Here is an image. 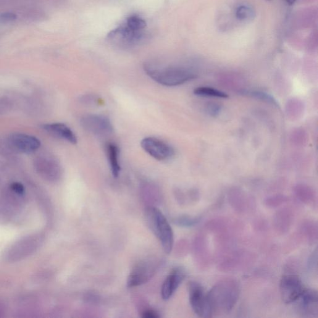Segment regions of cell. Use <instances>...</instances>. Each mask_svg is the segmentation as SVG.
<instances>
[{"label":"cell","instance_id":"3957f363","mask_svg":"<svg viewBox=\"0 0 318 318\" xmlns=\"http://www.w3.org/2000/svg\"><path fill=\"white\" fill-rule=\"evenodd\" d=\"M146 216L149 228L158 238L165 253L170 254L172 250L174 237L166 218L159 209L154 207L147 209Z\"/></svg>","mask_w":318,"mask_h":318},{"label":"cell","instance_id":"ac0fdd59","mask_svg":"<svg viewBox=\"0 0 318 318\" xmlns=\"http://www.w3.org/2000/svg\"><path fill=\"white\" fill-rule=\"evenodd\" d=\"M194 93L198 96L214 97V98H227L228 95L227 93L217 89L202 86L194 90Z\"/></svg>","mask_w":318,"mask_h":318},{"label":"cell","instance_id":"7402d4cb","mask_svg":"<svg viewBox=\"0 0 318 318\" xmlns=\"http://www.w3.org/2000/svg\"><path fill=\"white\" fill-rule=\"evenodd\" d=\"M286 201V198L283 196H275L267 199L265 204L269 207H275L284 203Z\"/></svg>","mask_w":318,"mask_h":318},{"label":"cell","instance_id":"2e32d148","mask_svg":"<svg viewBox=\"0 0 318 318\" xmlns=\"http://www.w3.org/2000/svg\"><path fill=\"white\" fill-rule=\"evenodd\" d=\"M296 194L298 199L306 204H316V194L311 189L299 186L296 188Z\"/></svg>","mask_w":318,"mask_h":318},{"label":"cell","instance_id":"8992f818","mask_svg":"<svg viewBox=\"0 0 318 318\" xmlns=\"http://www.w3.org/2000/svg\"><path fill=\"white\" fill-rule=\"evenodd\" d=\"M305 288L298 275L287 274L283 275L281 278L280 292L285 304H291L298 301Z\"/></svg>","mask_w":318,"mask_h":318},{"label":"cell","instance_id":"ba28073f","mask_svg":"<svg viewBox=\"0 0 318 318\" xmlns=\"http://www.w3.org/2000/svg\"><path fill=\"white\" fill-rule=\"evenodd\" d=\"M84 130L97 136H108L114 132V126L109 118L101 115H88L80 120Z\"/></svg>","mask_w":318,"mask_h":318},{"label":"cell","instance_id":"52a82bcc","mask_svg":"<svg viewBox=\"0 0 318 318\" xmlns=\"http://www.w3.org/2000/svg\"><path fill=\"white\" fill-rule=\"evenodd\" d=\"M141 148L159 161H166L175 155L174 149L165 141L154 137H148L141 142Z\"/></svg>","mask_w":318,"mask_h":318},{"label":"cell","instance_id":"5b68a950","mask_svg":"<svg viewBox=\"0 0 318 318\" xmlns=\"http://www.w3.org/2000/svg\"><path fill=\"white\" fill-rule=\"evenodd\" d=\"M189 299L193 311L200 317H211L212 310L207 293L198 283L190 282L188 286Z\"/></svg>","mask_w":318,"mask_h":318},{"label":"cell","instance_id":"9a60e30c","mask_svg":"<svg viewBox=\"0 0 318 318\" xmlns=\"http://www.w3.org/2000/svg\"><path fill=\"white\" fill-rule=\"evenodd\" d=\"M106 152L112 175L117 178L121 172L119 148L114 143H109L106 146Z\"/></svg>","mask_w":318,"mask_h":318},{"label":"cell","instance_id":"e0dca14e","mask_svg":"<svg viewBox=\"0 0 318 318\" xmlns=\"http://www.w3.org/2000/svg\"><path fill=\"white\" fill-rule=\"evenodd\" d=\"M256 12L251 6L248 5H241L236 11V18L240 22H249L254 19Z\"/></svg>","mask_w":318,"mask_h":318},{"label":"cell","instance_id":"484cf974","mask_svg":"<svg viewBox=\"0 0 318 318\" xmlns=\"http://www.w3.org/2000/svg\"><path fill=\"white\" fill-rule=\"evenodd\" d=\"M220 112V108L216 104H211L207 107V112L212 116H216Z\"/></svg>","mask_w":318,"mask_h":318},{"label":"cell","instance_id":"277c9868","mask_svg":"<svg viewBox=\"0 0 318 318\" xmlns=\"http://www.w3.org/2000/svg\"><path fill=\"white\" fill-rule=\"evenodd\" d=\"M43 242V236L41 235H33L21 239L8 249L5 253V260L11 263L22 261L38 251Z\"/></svg>","mask_w":318,"mask_h":318},{"label":"cell","instance_id":"603a6c76","mask_svg":"<svg viewBox=\"0 0 318 318\" xmlns=\"http://www.w3.org/2000/svg\"><path fill=\"white\" fill-rule=\"evenodd\" d=\"M81 101L86 104H97L100 102L98 97L91 95V94H86V95L83 96L81 98Z\"/></svg>","mask_w":318,"mask_h":318},{"label":"cell","instance_id":"cb8c5ba5","mask_svg":"<svg viewBox=\"0 0 318 318\" xmlns=\"http://www.w3.org/2000/svg\"><path fill=\"white\" fill-rule=\"evenodd\" d=\"M317 249L315 250V251L311 255V257L309 258V261L308 262V267L310 269H314V266L317 267Z\"/></svg>","mask_w":318,"mask_h":318},{"label":"cell","instance_id":"7c38bea8","mask_svg":"<svg viewBox=\"0 0 318 318\" xmlns=\"http://www.w3.org/2000/svg\"><path fill=\"white\" fill-rule=\"evenodd\" d=\"M10 141L13 146L25 153L36 151L41 146L40 141L36 137L25 134H14L10 137Z\"/></svg>","mask_w":318,"mask_h":318},{"label":"cell","instance_id":"d4e9b609","mask_svg":"<svg viewBox=\"0 0 318 318\" xmlns=\"http://www.w3.org/2000/svg\"><path fill=\"white\" fill-rule=\"evenodd\" d=\"M142 317L144 318H157L159 317V316L157 312L154 311V310L149 309L143 312Z\"/></svg>","mask_w":318,"mask_h":318},{"label":"cell","instance_id":"5bb4252c","mask_svg":"<svg viewBox=\"0 0 318 318\" xmlns=\"http://www.w3.org/2000/svg\"><path fill=\"white\" fill-rule=\"evenodd\" d=\"M44 130L51 135L57 137L60 139H64L68 143L72 144L77 143V138L67 125L63 123H52V124H47L43 126Z\"/></svg>","mask_w":318,"mask_h":318},{"label":"cell","instance_id":"30bf717a","mask_svg":"<svg viewBox=\"0 0 318 318\" xmlns=\"http://www.w3.org/2000/svg\"><path fill=\"white\" fill-rule=\"evenodd\" d=\"M299 301L298 311L302 316L306 317H317V293L314 289L305 288Z\"/></svg>","mask_w":318,"mask_h":318},{"label":"cell","instance_id":"4fadbf2b","mask_svg":"<svg viewBox=\"0 0 318 318\" xmlns=\"http://www.w3.org/2000/svg\"><path fill=\"white\" fill-rule=\"evenodd\" d=\"M36 167L39 174L50 182H56L61 177V167L59 163L53 159L39 160Z\"/></svg>","mask_w":318,"mask_h":318},{"label":"cell","instance_id":"44dd1931","mask_svg":"<svg viewBox=\"0 0 318 318\" xmlns=\"http://www.w3.org/2000/svg\"><path fill=\"white\" fill-rule=\"evenodd\" d=\"M200 220L199 217H183L176 220V223L182 227H190L198 224Z\"/></svg>","mask_w":318,"mask_h":318},{"label":"cell","instance_id":"ffe728a7","mask_svg":"<svg viewBox=\"0 0 318 318\" xmlns=\"http://www.w3.org/2000/svg\"><path fill=\"white\" fill-rule=\"evenodd\" d=\"M288 214V213L285 211L278 214V216L276 218L277 220L278 228L283 230L289 228L290 223V215Z\"/></svg>","mask_w":318,"mask_h":318},{"label":"cell","instance_id":"6da1fadb","mask_svg":"<svg viewBox=\"0 0 318 318\" xmlns=\"http://www.w3.org/2000/svg\"><path fill=\"white\" fill-rule=\"evenodd\" d=\"M240 292V285L234 278L217 282L207 293L213 314L230 312L237 303Z\"/></svg>","mask_w":318,"mask_h":318},{"label":"cell","instance_id":"8fae6325","mask_svg":"<svg viewBox=\"0 0 318 318\" xmlns=\"http://www.w3.org/2000/svg\"><path fill=\"white\" fill-rule=\"evenodd\" d=\"M185 277V273L183 269L177 268L173 270L163 283L161 290L162 298L165 300L169 299L177 290Z\"/></svg>","mask_w":318,"mask_h":318},{"label":"cell","instance_id":"7a4b0ae2","mask_svg":"<svg viewBox=\"0 0 318 318\" xmlns=\"http://www.w3.org/2000/svg\"><path fill=\"white\" fill-rule=\"evenodd\" d=\"M144 69L151 79L165 86L181 85L196 77L193 71L178 65L165 66L154 62H146Z\"/></svg>","mask_w":318,"mask_h":318},{"label":"cell","instance_id":"9c48e42d","mask_svg":"<svg viewBox=\"0 0 318 318\" xmlns=\"http://www.w3.org/2000/svg\"><path fill=\"white\" fill-rule=\"evenodd\" d=\"M156 266L151 262H142L134 268L129 276L128 287H134L148 282L156 271Z\"/></svg>","mask_w":318,"mask_h":318},{"label":"cell","instance_id":"83f0119b","mask_svg":"<svg viewBox=\"0 0 318 318\" xmlns=\"http://www.w3.org/2000/svg\"><path fill=\"white\" fill-rule=\"evenodd\" d=\"M289 5H292L296 2V0H286Z\"/></svg>","mask_w":318,"mask_h":318},{"label":"cell","instance_id":"4316f807","mask_svg":"<svg viewBox=\"0 0 318 318\" xmlns=\"http://www.w3.org/2000/svg\"><path fill=\"white\" fill-rule=\"evenodd\" d=\"M16 19V16L12 13H6L0 16V20L4 21H12Z\"/></svg>","mask_w":318,"mask_h":318},{"label":"cell","instance_id":"d6986e66","mask_svg":"<svg viewBox=\"0 0 318 318\" xmlns=\"http://www.w3.org/2000/svg\"><path fill=\"white\" fill-rule=\"evenodd\" d=\"M126 25L131 30L140 31L146 27V22L138 16H131L126 20Z\"/></svg>","mask_w":318,"mask_h":318}]
</instances>
